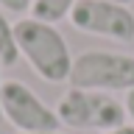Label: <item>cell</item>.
I'll list each match as a JSON object with an SVG mask.
<instances>
[{
    "instance_id": "cell-1",
    "label": "cell",
    "mask_w": 134,
    "mask_h": 134,
    "mask_svg": "<svg viewBox=\"0 0 134 134\" xmlns=\"http://www.w3.org/2000/svg\"><path fill=\"white\" fill-rule=\"evenodd\" d=\"M20 56L31 64V70L48 84H62L70 78L73 70V53L67 48L64 36L53 23H42L36 17L17 20L14 25Z\"/></svg>"
},
{
    "instance_id": "cell-2",
    "label": "cell",
    "mask_w": 134,
    "mask_h": 134,
    "mask_svg": "<svg viewBox=\"0 0 134 134\" xmlns=\"http://www.w3.org/2000/svg\"><path fill=\"white\" fill-rule=\"evenodd\" d=\"M56 115L62 126L78 129V131H112L126 123V106L115 100L109 92H95V90H70L59 98Z\"/></svg>"
},
{
    "instance_id": "cell-3",
    "label": "cell",
    "mask_w": 134,
    "mask_h": 134,
    "mask_svg": "<svg viewBox=\"0 0 134 134\" xmlns=\"http://www.w3.org/2000/svg\"><path fill=\"white\" fill-rule=\"evenodd\" d=\"M70 87L95 92H129L134 90V56L115 50H84L73 59L67 78Z\"/></svg>"
},
{
    "instance_id": "cell-4",
    "label": "cell",
    "mask_w": 134,
    "mask_h": 134,
    "mask_svg": "<svg viewBox=\"0 0 134 134\" xmlns=\"http://www.w3.org/2000/svg\"><path fill=\"white\" fill-rule=\"evenodd\" d=\"M0 109H3V120H8L14 129H20V134L59 131L62 129V120H59L56 109L48 106L23 81H3Z\"/></svg>"
},
{
    "instance_id": "cell-5",
    "label": "cell",
    "mask_w": 134,
    "mask_h": 134,
    "mask_svg": "<svg viewBox=\"0 0 134 134\" xmlns=\"http://www.w3.org/2000/svg\"><path fill=\"white\" fill-rule=\"evenodd\" d=\"M73 28L95 36H106L115 42L134 39V11L120 3L109 0H78L70 14Z\"/></svg>"
},
{
    "instance_id": "cell-6",
    "label": "cell",
    "mask_w": 134,
    "mask_h": 134,
    "mask_svg": "<svg viewBox=\"0 0 134 134\" xmlns=\"http://www.w3.org/2000/svg\"><path fill=\"white\" fill-rule=\"evenodd\" d=\"M75 3H78V0H34L31 3V17L56 25L59 20H64V17L70 20Z\"/></svg>"
},
{
    "instance_id": "cell-7",
    "label": "cell",
    "mask_w": 134,
    "mask_h": 134,
    "mask_svg": "<svg viewBox=\"0 0 134 134\" xmlns=\"http://www.w3.org/2000/svg\"><path fill=\"white\" fill-rule=\"evenodd\" d=\"M20 62V48H17V36H14V25L8 23V17L0 11V64H14Z\"/></svg>"
},
{
    "instance_id": "cell-8",
    "label": "cell",
    "mask_w": 134,
    "mask_h": 134,
    "mask_svg": "<svg viewBox=\"0 0 134 134\" xmlns=\"http://www.w3.org/2000/svg\"><path fill=\"white\" fill-rule=\"evenodd\" d=\"M31 3L34 0H0V8L11 11V14H25V11H31Z\"/></svg>"
},
{
    "instance_id": "cell-9",
    "label": "cell",
    "mask_w": 134,
    "mask_h": 134,
    "mask_svg": "<svg viewBox=\"0 0 134 134\" xmlns=\"http://www.w3.org/2000/svg\"><path fill=\"white\" fill-rule=\"evenodd\" d=\"M123 106H126V115H129V120L134 123V90L126 92V100H123Z\"/></svg>"
},
{
    "instance_id": "cell-10",
    "label": "cell",
    "mask_w": 134,
    "mask_h": 134,
    "mask_svg": "<svg viewBox=\"0 0 134 134\" xmlns=\"http://www.w3.org/2000/svg\"><path fill=\"white\" fill-rule=\"evenodd\" d=\"M100 134H134V123H123L117 129H112V131H100Z\"/></svg>"
},
{
    "instance_id": "cell-11",
    "label": "cell",
    "mask_w": 134,
    "mask_h": 134,
    "mask_svg": "<svg viewBox=\"0 0 134 134\" xmlns=\"http://www.w3.org/2000/svg\"><path fill=\"white\" fill-rule=\"evenodd\" d=\"M109 3H120V6H131L134 0H109Z\"/></svg>"
},
{
    "instance_id": "cell-12",
    "label": "cell",
    "mask_w": 134,
    "mask_h": 134,
    "mask_svg": "<svg viewBox=\"0 0 134 134\" xmlns=\"http://www.w3.org/2000/svg\"><path fill=\"white\" fill-rule=\"evenodd\" d=\"M0 90H3V64H0ZM0 120H3V109H0Z\"/></svg>"
},
{
    "instance_id": "cell-13",
    "label": "cell",
    "mask_w": 134,
    "mask_h": 134,
    "mask_svg": "<svg viewBox=\"0 0 134 134\" xmlns=\"http://www.w3.org/2000/svg\"><path fill=\"white\" fill-rule=\"evenodd\" d=\"M20 134V131H17ZM34 134H62V131H34Z\"/></svg>"
}]
</instances>
